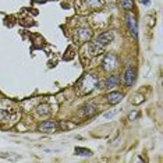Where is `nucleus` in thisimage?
Returning <instances> with one entry per match:
<instances>
[{
  "mask_svg": "<svg viewBox=\"0 0 163 163\" xmlns=\"http://www.w3.org/2000/svg\"><path fill=\"white\" fill-rule=\"evenodd\" d=\"M98 86H99V80L95 77L94 74H86L78 82V89H80V94L82 95L91 94Z\"/></svg>",
  "mask_w": 163,
  "mask_h": 163,
  "instance_id": "1",
  "label": "nucleus"
},
{
  "mask_svg": "<svg viewBox=\"0 0 163 163\" xmlns=\"http://www.w3.org/2000/svg\"><path fill=\"white\" fill-rule=\"evenodd\" d=\"M120 6L124 10L130 11V10H132V0H120Z\"/></svg>",
  "mask_w": 163,
  "mask_h": 163,
  "instance_id": "15",
  "label": "nucleus"
},
{
  "mask_svg": "<svg viewBox=\"0 0 163 163\" xmlns=\"http://www.w3.org/2000/svg\"><path fill=\"white\" fill-rule=\"evenodd\" d=\"M33 1H36V3H45L46 0H33Z\"/></svg>",
  "mask_w": 163,
  "mask_h": 163,
  "instance_id": "20",
  "label": "nucleus"
},
{
  "mask_svg": "<svg viewBox=\"0 0 163 163\" xmlns=\"http://www.w3.org/2000/svg\"><path fill=\"white\" fill-rule=\"evenodd\" d=\"M56 123L53 121V120H46V121H43L39 126V130L42 131V132H53V131H56Z\"/></svg>",
  "mask_w": 163,
  "mask_h": 163,
  "instance_id": "7",
  "label": "nucleus"
},
{
  "mask_svg": "<svg viewBox=\"0 0 163 163\" xmlns=\"http://www.w3.org/2000/svg\"><path fill=\"white\" fill-rule=\"evenodd\" d=\"M95 112H96V107L94 105H85V106L82 107V116H85V117L94 116Z\"/></svg>",
  "mask_w": 163,
  "mask_h": 163,
  "instance_id": "12",
  "label": "nucleus"
},
{
  "mask_svg": "<svg viewBox=\"0 0 163 163\" xmlns=\"http://www.w3.org/2000/svg\"><path fill=\"white\" fill-rule=\"evenodd\" d=\"M88 50H89V54L91 56H98V54L103 53L105 50V46L100 45L99 42H91L88 45Z\"/></svg>",
  "mask_w": 163,
  "mask_h": 163,
  "instance_id": "5",
  "label": "nucleus"
},
{
  "mask_svg": "<svg viewBox=\"0 0 163 163\" xmlns=\"http://www.w3.org/2000/svg\"><path fill=\"white\" fill-rule=\"evenodd\" d=\"M135 78H137V71H135L134 67H128L126 70V73H124V84L127 86H131L134 84Z\"/></svg>",
  "mask_w": 163,
  "mask_h": 163,
  "instance_id": "3",
  "label": "nucleus"
},
{
  "mask_svg": "<svg viewBox=\"0 0 163 163\" xmlns=\"http://www.w3.org/2000/svg\"><path fill=\"white\" fill-rule=\"evenodd\" d=\"M106 98H107V102H109L110 105H117V103H120L123 100V94L114 91V92H110Z\"/></svg>",
  "mask_w": 163,
  "mask_h": 163,
  "instance_id": "9",
  "label": "nucleus"
},
{
  "mask_svg": "<svg viewBox=\"0 0 163 163\" xmlns=\"http://www.w3.org/2000/svg\"><path fill=\"white\" fill-rule=\"evenodd\" d=\"M86 6L91 10H98L105 6V0H86Z\"/></svg>",
  "mask_w": 163,
  "mask_h": 163,
  "instance_id": "11",
  "label": "nucleus"
},
{
  "mask_svg": "<svg viewBox=\"0 0 163 163\" xmlns=\"http://www.w3.org/2000/svg\"><path fill=\"white\" fill-rule=\"evenodd\" d=\"M36 112L41 114V116H49L52 110H50V106H49V105H46V103H42V105H39V106H38Z\"/></svg>",
  "mask_w": 163,
  "mask_h": 163,
  "instance_id": "13",
  "label": "nucleus"
},
{
  "mask_svg": "<svg viewBox=\"0 0 163 163\" xmlns=\"http://www.w3.org/2000/svg\"><path fill=\"white\" fill-rule=\"evenodd\" d=\"M120 84V77L118 75H110L106 80V88L107 89H113L116 86H118Z\"/></svg>",
  "mask_w": 163,
  "mask_h": 163,
  "instance_id": "10",
  "label": "nucleus"
},
{
  "mask_svg": "<svg viewBox=\"0 0 163 163\" xmlns=\"http://www.w3.org/2000/svg\"><path fill=\"white\" fill-rule=\"evenodd\" d=\"M75 38H77L80 42H86L92 38V31H89L88 28H80L77 29L75 32Z\"/></svg>",
  "mask_w": 163,
  "mask_h": 163,
  "instance_id": "4",
  "label": "nucleus"
},
{
  "mask_svg": "<svg viewBox=\"0 0 163 163\" xmlns=\"http://www.w3.org/2000/svg\"><path fill=\"white\" fill-rule=\"evenodd\" d=\"M75 155H80V156H91L92 152L89 149H85V148H81V147H77L75 148Z\"/></svg>",
  "mask_w": 163,
  "mask_h": 163,
  "instance_id": "14",
  "label": "nucleus"
},
{
  "mask_svg": "<svg viewBox=\"0 0 163 163\" xmlns=\"http://www.w3.org/2000/svg\"><path fill=\"white\" fill-rule=\"evenodd\" d=\"M60 127L64 128V130H70V128H74L75 124H74V123H60Z\"/></svg>",
  "mask_w": 163,
  "mask_h": 163,
  "instance_id": "16",
  "label": "nucleus"
},
{
  "mask_svg": "<svg viewBox=\"0 0 163 163\" xmlns=\"http://www.w3.org/2000/svg\"><path fill=\"white\" fill-rule=\"evenodd\" d=\"M114 116V112H109V113H105L103 114V117L105 118H112Z\"/></svg>",
  "mask_w": 163,
  "mask_h": 163,
  "instance_id": "18",
  "label": "nucleus"
},
{
  "mask_svg": "<svg viewBox=\"0 0 163 163\" xmlns=\"http://www.w3.org/2000/svg\"><path fill=\"white\" fill-rule=\"evenodd\" d=\"M113 38H114L113 32H103V33H100V35L98 36L96 42H99V43L103 45V46H106V45H109V43L113 42Z\"/></svg>",
  "mask_w": 163,
  "mask_h": 163,
  "instance_id": "6",
  "label": "nucleus"
},
{
  "mask_svg": "<svg viewBox=\"0 0 163 163\" xmlns=\"http://www.w3.org/2000/svg\"><path fill=\"white\" fill-rule=\"evenodd\" d=\"M141 4H144V6H149V0H138Z\"/></svg>",
  "mask_w": 163,
  "mask_h": 163,
  "instance_id": "19",
  "label": "nucleus"
},
{
  "mask_svg": "<svg viewBox=\"0 0 163 163\" xmlns=\"http://www.w3.org/2000/svg\"><path fill=\"white\" fill-rule=\"evenodd\" d=\"M6 117H7V112L3 109H0V121H4Z\"/></svg>",
  "mask_w": 163,
  "mask_h": 163,
  "instance_id": "17",
  "label": "nucleus"
},
{
  "mask_svg": "<svg viewBox=\"0 0 163 163\" xmlns=\"http://www.w3.org/2000/svg\"><path fill=\"white\" fill-rule=\"evenodd\" d=\"M117 65H118L117 57L112 53L106 54V57L103 59V68L106 70V71H114V70L117 68Z\"/></svg>",
  "mask_w": 163,
  "mask_h": 163,
  "instance_id": "2",
  "label": "nucleus"
},
{
  "mask_svg": "<svg viewBox=\"0 0 163 163\" xmlns=\"http://www.w3.org/2000/svg\"><path fill=\"white\" fill-rule=\"evenodd\" d=\"M127 22H128V27H130V31L132 32L135 38L138 36V27H137V20L132 14H127Z\"/></svg>",
  "mask_w": 163,
  "mask_h": 163,
  "instance_id": "8",
  "label": "nucleus"
}]
</instances>
